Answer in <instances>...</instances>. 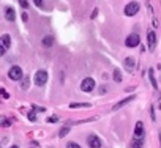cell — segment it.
<instances>
[{
    "instance_id": "cell-1",
    "label": "cell",
    "mask_w": 161,
    "mask_h": 148,
    "mask_svg": "<svg viewBox=\"0 0 161 148\" xmlns=\"http://www.w3.org/2000/svg\"><path fill=\"white\" fill-rule=\"evenodd\" d=\"M46 82H48V73L43 71V69H40V71L35 73V84L36 85H44Z\"/></svg>"
},
{
    "instance_id": "cell-2",
    "label": "cell",
    "mask_w": 161,
    "mask_h": 148,
    "mask_svg": "<svg viewBox=\"0 0 161 148\" xmlns=\"http://www.w3.org/2000/svg\"><path fill=\"white\" fill-rule=\"evenodd\" d=\"M93 88H95V80L92 79V77H87V79L82 80V84H81V90L82 91L89 93V91H92Z\"/></svg>"
},
{
    "instance_id": "cell-3",
    "label": "cell",
    "mask_w": 161,
    "mask_h": 148,
    "mask_svg": "<svg viewBox=\"0 0 161 148\" xmlns=\"http://www.w3.org/2000/svg\"><path fill=\"white\" fill-rule=\"evenodd\" d=\"M139 8H141V6H139V3H137V2H130V3L125 6V14H126V16H134L136 13L139 11Z\"/></svg>"
},
{
    "instance_id": "cell-4",
    "label": "cell",
    "mask_w": 161,
    "mask_h": 148,
    "mask_svg": "<svg viewBox=\"0 0 161 148\" xmlns=\"http://www.w3.org/2000/svg\"><path fill=\"white\" fill-rule=\"evenodd\" d=\"M8 76H10L11 80H21L22 79V69L19 66H13L10 71H8Z\"/></svg>"
},
{
    "instance_id": "cell-5",
    "label": "cell",
    "mask_w": 161,
    "mask_h": 148,
    "mask_svg": "<svg viewBox=\"0 0 161 148\" xmlns=\"http://www.w3.org/2000/svg\"><path fill=\"white\" fill-rule=\"evenodd\" d=\"M87 143H89L90 148H101V139L98 136H95V134H90L87 137Z\"/></svg>"
},
{
    "instance_id": "cell-6",
    "label": "cell",
    "mask_w": 161,
    "mask_h": 148,
    "mask_svg": "<svg viewBox=\"0 0 161 148\" xmlns=\"http://www.w3.org/2000/svg\"><path fill=\"white\" fill-rule=\"evenodd\" d=\"M139 43H141V38H139V35L137 33L130 35L126 38V41H125V44L128 46V47H136V46H139Z\"/></svg>"
},
{
    "instance_id": "cell-7",
    "label": "cell",
    "mask_w": 161,
    "mask_h": 148,
    "mask_svg": "<svg viewBox=\"0 0 161 148\" xmlns=\"http://www.w3.org/2000/svg\"><path fill=\"white\" fill-rule=\"evenodd\" d=\"M147 41H149V49L153 50L156 47V35L153 30H150L149 33H147Z\"/></svg>"
},
{
    "instance_id": "cell-8",
    "label": "cell",
    "mask_w": 161,
    "mask_h": 148,
    "mask_svg": "<svg viewBox=\"0 0 161 148\" xmlns=\"http://www.w3.org/2000/svg\"><path fill=\"white\" fill-rule=\"evenodd\" d=\"M134 137H136V139H142V137H144V123H142V121H137V123H136Z\"/></svg>"
},
{
    "instance_id": "cell-9",
    "label": "cell",
    "mask_w": 161,
    "mask_h": 148,
    "mask_svg": "<svg viewBox=\"0 0 161 148\" xmlns=\"http://www.w3.org/2000/svg\"><path fill=\"white\" fill-rule=\"evenodd\" d=\"M0 41H2V47H3V49H8V47L11 46V38H10V35H2Z\"/></svg>"
},
{
    "instance_id": "cell-10",
    "label": "cell",
    "mask_w": 161,
    "mask_h": 148,
    "mask_svg": "<svg viewBox=\"0 0 161 148\" xmlns=\"http://www.w3.org/2000/svg\"><path fill=\"white\" fill-rule=\"evenodd\" d=\"M125 66H126V69L130 73L134 71V58H133V57H126L125 58Z\"/></svg>"
},
{
    "instance_id": "cell-11",
    "label": "cell",
    "mask_w": 161,
    "mask_h": 148,
    "mask_svg": "<svg viewBox=\"0 0 161 148\" xmlns=\"http://www.w3.org/2000/svg\"><path fill=\"white\" fill-rule=\"evenodd\" d=\"M16 13H14V10H13L11 6H6L5 8V17H6V21H14V16Z\"/></svg>"
},
{
    "instance_id": "cell-12",
    "label": "cell",
    "mask_w": 161,
    "mask_h": 148,
    "mask_svg": "<svg viewBox=\"0 0 161 148\" xmlns=\"http://www.w3.org/2000/svg\"><path fill=\"white\" fill-rule=\"evenodd\" d=\"M133 99H134V96H128L126 99H122V101H120V103H118V104H116V106H114V110L120 109L122 106H125V104H128V103H130V101H133Z\"/></svg>"
},
{
    "instance_id": "cell-13",
    "label": "cell",
    "mask_w": 161,
    "mask_h": 148,
    "mask_svg": "<svg viewBox=\"0 0 161 148\" xmlns=\"http://www.w3.org/2000/svg\"><path fill=\"white\" fill-rule=\"evenodd\" d=\"M54 44V38L52 36H44L43 38V46L44 47H49V46H52Z\"/></svg>"
},
{
    "instance_id": "cell-14",
    "label": "cell",
    "mask_w": 161,
    "mask_h": 148,
    "mask_svg": "<svg viewBox=\"0 0 161 148\" xmlns=\"http://www.w3.org/2000/svg\"><path fill=\"white\" fill-rule=\"evenodd\" d=\"M112 77H114V80L116 82H122V73H120V69H114V73H112Z\"/></svg>"
},
{
    "instance_id": "cell-15",
    "label": "cell",
    "mask_w": 161,
    "mask_h": 148,
    "mask_svg": "<svg viewBox=\"0 0 161 148\" xmlns=\"http://www.w3.org/2000/svg\"><path fill=\"white\" fill-rule=\"evenodd\" d=\"M142 143H144L142 139H136L134 137V140L131 142V148H142Z\"/></svg>"
},
{
    "instance_id": "cell-16",
    "label": "cell",
    "mask_w": 161,
    "mask_h": 148,
    "mask_svg": "<svg viewBox=\"0 0 161 148\" xmlns=\"http://www.w3.org/2000/svg\"><path fill=\"white\" fill-rule=\"evenodd\" d=\"M70 107H71V109H76V107H90V104H85V103L76 104V103H73V104H70Z\"/></svg>"
},
{
    "instance_id": "cell-17",
    "label": "cell",
    "mask_w": 161,
    "mask_h": 148,
    "mask_svg": "<svg viewBox=\"0 0 161 148\" xmlns=\"http://www.w3.org/2000/svg\"><path fill=\"white\" fill-rule=\"evenodd\" d=\"M68 132H70V128H62L60 132H58V136H60V137H65Z\"/></svg>"
},
{
    "instance_id": "cell-18",
    "label": "cell",
    "mask_w": 161,
    "mask_h": 148,
    "mask_svg": "<svg viewBox=\"0 0 161 148\" xmlns=\"http://www.w3.org/2000/svg\"><path fill=\"white\" fill-rule=\"evenodd\" d=\"M150 82H152V85H153L155 87V88H156V82H155V77H153V71H152V69H150Z\"/></svg>"
},
{
    "instance_id": "cell-19",
    "label": "cell",
    "mask_w": 161,
    "mask_h": 148,
    "mask_svg": "<svg viewBox=\"0 0 161 148\" xmlns=\"http://www.w3.org/2000/svg\"><path fill=\"white\" fill-rule=\"evenodd\" d=\"M57 121H58V118L56 117V115H52V117L48 118V123H57Z\"/></svg>"
},
{
    "instance_id": "cell-20",
    "label": "cell",
    "mask_w": 161,
    "mask_h": 148,
    "mask_svg": "<svg viewBox=\"0 0 161 148\" xmlns=\"http://www.w3.org/2000/svg\"><path fill=\"white\" fill-rule=\"evenodd\" d=\"M21 87H22L24 90H27V88H29V79H27V77H25V80L21 84Z\"/></svg>"
},
{
    "instance_id": "cell-21",
    "label": "cell",
    "mask_w": 161,
    "mask_h": 148,
    "mask_svg": "<svg viewBox=\"0 0 161 148\" xmlns=\"http://www.w3.org/2000/svg\"><path fill=\"white\" fill-rule=\"evenodd\" d=\"M29 118H30V121H35V120H36V115H35V109H33V112H30V114H29Z\"/></svg>"
},
{
    "instance_id": "cell-22",
    "label": "cell",
    "mask_w": 161,
    "mask_h": 148,
    "mask_svg": "<svg viewBox=\"0 0 161 148\" xmlns=\"http://www.w3.org/2000/svg\"><path fill=\"white\" fill-rule=\"evenodd\" d=\"M66 148H81V147L77 145V143H74V142H70V143L66 145Z\"/></svg>"
},
{
    "instance_id": "cell-23",
    "label": "cell",
    "mask_w": 161,
    "mask_h": 148,
    "mask_svg": "<svg viewBox=\"0 0 161 148\" xmlns=\"http://www.w3.org/2000/svg\"><path fill=\"white\" fill-rule=\"evenodd\" d=\"M19 5L22 8H27V6H29V2H27V0H19Z\"/></svg>"
},
{
    "instance_id": "cell-24",
    "label": "cell",
    "mask_w": 161,
    "mask_h": 148,
    "mask_svg": "<svg viewBox=\"0 0 161 148\" xmlns=\"http://www.w3.org/2000/svg\"><path fill=\"white\" fill-rule=\"evenodd\" d=\"M10 124H11V121H10V120H6V118H5V120H3V121H2V126H3V128H6V126H10Z\"/></svg>"
},
{
    "instance_id": "cell-25",
    "label": "cell",
    "mask_w": 161,
    "mask_h": 148,
    "mask_svg": "<svg viewBox=\"0 0 161 148\" xmlns=\"http://www.w3.org/2000/svg\"><path fill=\"white\" fill-rule=\"evenodd\" d=\"M33 3L36 6H41V3H43V0H33Z\"/></svg>"
},
{
    "instance_id": "cell-26",
    "label": "cell",
    "mask_w": 161,
    "mask_h": 148,
    "mask_svg": "<svg viewBox=\"0 0 161 148\" xmlns=\"http://www.w3.org/2000/svg\"><path fill=\"white\" fill-rule=\"evenodd\" d=\"M27 19H29V16H27V13H24V14H22V21H24V22H25Z\"/></svg>"
},
{
    "instance_id": "cell-27",
    "label": "cell",
    "mask_w": 161,
    "mask_h": 148,
    "mask_svg": "<svg viewBox=\"0 0 161 148\" xmlns=\"http://www.w3.org/2000/svg\"><path fill=\"white\" fill-rule=\"evenodd\" d=\"M5 52H6V49H3V47H0V55H5Z\"/></svg>"
},
{
    "instance_id": "cell-28",
    "label": "cell",
    "mask_w": 161,
    "mask_h": 148,
    "mask_svg": "<svg viewBox=\"0 0 161 148\" xmlns=\"http://www.w3.org/2000/svg\"><path fill=\"white\" fill-rule=\"evenodd\" d=\"M100 93H106V87H101V88H100Z\"/></svg>"
},
{
    "instance_id": "cell-29",
    "label": "cell",
    "mask_w": 161,
    "mask_h": 148,
    "mask_svg": "<svg viewBox=\"0 0 161 148\" xmlns=\"http://www.w3.org/2000/svg\"><path fill=\"white\" fill-rule=\"evenodd\" d=\"M2 95H3V98H8V93H6L5 90H2Z\"/></svg>"
},
{
    "instance_id": "cell-30",
    "label": "cell",
    "mask_w": 161,
    "mask_h": 148,
    "mask_svg": "<svg viewBox=\"0 0 161 148\" xmlns=\"http://www.w3.org/2000/svg\"><path fill=\"white\" fill-rule=\"evenodd\" d=\"M11 148H19V147H16V145H13V147H11Z\"/></svg>"
},
{
    "instance_id": "cell-31",
    "label": "cell",
    "mask_w": 161,
    "mask_h": 148,
    "mask_svg": "<svg viewBox=\"0 0 161 148\" xmlns=\"http://www.w3.org/2000/svg\"><path fill=\"white\" fill-rule=\"evenodd\" d=\"M160 140H161V132H160Z\"/></svg>"
}]
</instances>
